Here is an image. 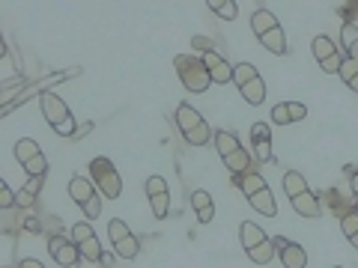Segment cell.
Segmentation results:
<instances>
[{
	"instance_id": "14",
	"label": "cell",
	"mask_w": 358,
	"mask_h": 268,
	"mask_svg": "<svg viewBox=\"0 0 358 268\" xmlns=\"http://www.w3.org/2000/svg\"><path fill=\"white\" fill-rule=\"evenodd\" d=\"M272 241H275V253L281 256V265H284V268H308V253H305V248H301V244L289 241V239H284V236H278V239H272Z\"/></svg>"
},
{
	"instance_id": "21",
	"label": "cell",
	"mask_w": 358,
	"mask_h": 268,
	"mask_svg": "<svg viewBox=\"0 0 358 268\" xmlns=\"http://www.w3.org/2000/svg\"><path fill=\"white\" fill-rule=\"evenodd\" d=\"M233 185H239L245 197H251V194H257V191H263V188H268V185H266V179H263L260 173H242V176H233Z\"/></svg>"
},
{
	"instance_id": "18",
	"label": "cell",
	"mask_w": 358,
	"mask_h": 268,
	"mask_svg": "<svg viewBox=\"0 0 358 268\" xmlns=\"http://www.w3.org/2000/svg\"><path fill=\"white\" fill-rule=\"evenodd\" d=\"M289 203H293V209H296V215H301V218H320V200L313 197V191L308 188L305 194H299V197H293L289 200Z\"/></svg>"
},
{
	"instance_id": "27",
	"label": "cell",
	"mask_w": 358,
	"mask_h": 268,
	"mask_svg": "<svg viewBox=\"0 0 358 268\" xmlns=\"http://www.w3.org/2000/svg\"><path fill=\"white\" fill-rule=\"evenodd\" d=\"M341 230H343L346 241L358 251V211H346V215L341 218Z\"/></svg>"
},
{
	"instance_id": "15",
	"label": "cell",
	"mask_w": 358,
	"mask_h": 268,
	"mask_svg": "<svg viewBox=\"0 0 358 268\" xmlns=\"http://www.w3.org/2000/svg\"><path fill=\"white\" fill-rule=\"evenodd\" d=\"M203 66L209 69V77H212L215 84H230V81H233V66L224 60L218 51L203 54Z\"/></svg>"
},
{
	"instance_id": "8",
	"label": "cell",
	"mask_w": 358,
	"mask_h": 268,
	"mask_svg": "<svg viewBox=\"0 0 358 268\" xmlns=\"http://www.w3.org/2000/svg\"><path fill=\"white\" fill-rule=\"evenodd\" d=\"M108 236H110V244H114V253L120 256V260H134V256L141 253V241L129 230L126 221H120V218L110 221L108 223Z\"/></svg>"
},
{
	"instance_id": "32",
	"label": "cell",
	"mask_w": 358,
	"mask_h": 268,
	"mask_svg": "<svg viewBox=\"0 0 358 268\" xmlns=\"http://www.w3.org/2000/svg\"><path fill=\"white\" fill-rule=\"evenodd\" d=\"M287 107H289V119H293V122H301L308 117V107L301 102H287Z\"/></svg>"
},
{
	"instance_id": "12",
	"label": "cell",
	"mask_w": 358,
	"mask_h": 268,
	"mask_svg": "<svg viewBox=\"0 0 358 268\" xmlns=\"http://www.w3.org/2000/svg\"><path fill=\"white\" fill-rule=\"evenodd\" d=\"M147 194H150V209L155 221H164L167 211H171V191H167V182L162 176H150L147 179Z\"/></svg>"
},
{
	"instance_id": "35",
	"label": "cell",
	"mask_w": 358,
	"mask_h": 268,
	"mask_svg": "<svg viewBox=\"0 0 358 268\" xmlns=\"http://www.w3.org/2000/svg\"><path fill=\"white\" fill-rule=\"evenodd\" d=\"M350 182H352V200H355V206H358V173H352Z\"/></svg>"
},
{
	"instance_id": "24",
	"label": "cell",
	"mask_w": 358,
	"mask_h": 268,
	"mask_svg": "<svg viewBox=\"0 0 358 268\" xmlns=\"http://www.w3.org/2000/svg\"><path fill=\"white\" fill-rule=\"evenodd\" d=\"M284 191H287L289 200L299 197V194H305V191H308L305 176H301L299 170H287V173H284Z\"/></svg>"
},
{
	"instance_id": "23",
	"label": "cell",
	"mask_w": 358,
	"mask_h": 268,
	"mask_svg": "<svg viewBox=\"0 0 358 268\" xmlns=\"http://www.w3.org/2000/svg\"><path fill=\"white\" fill-rule=\"evenodd\" d=\"M42 179H45V176H30V182H27V185L18 191V206L30 209L33 203H36V194L42 191Z\"/></svg>"
},
{
	"instance_id": "25",
	"label": "cell",
	"mask_w": 358,
	"mask_h": 268,
	"mask_svg": "<svg viewBox=\"0 0 358 268\" xmlns=\"http://www.w3.org/2000/svg\"><path fill=\"white\" fill-rule=\"evenodd\" d=\"M341 42H343V51H346V57L358 63V27H355V24H343Z\"/></svg>"
},
{
	"instance_id": "11",
	"label": "cell",
	"mask_w": 358,
	"mask_h": 268,
	"mask_svg": "<svg viewBox=\"0 0 358 268\" xmlns=\"http://www.w3.org/2000/svg\"><path fill=\"white\" fill-rule=\"evenodd\" d=\"M310 51H313V57H317L320 69L326 72V75H338V72H341L343 57L338 54V45H334L329 36H317V39H313Z\"/></svg>"
},
{
	"instance_id": "9",
	"label": "cell",
	"mask_w": 358,
	"mask_h": 268,
	"mask_svg": "<svg viewBox=\"0 0 358 268\" xmlns=\"http://www.w3.org/2000/svg\"><path fill=\"white\" fill-rule=\"evenodd\" d=\"M15 158H18L21 167H24V173H30V176H45L48 173V158H45V152L39 149L36 140H30V137L18 140L15 143Z\"/></svg>"
},
{
	"instance_id": "20",
	"label": "cell",
	"mask_w": 358,
	"mask_h": 268,
	"mask_svg": "<svg viewBox=\"0 0 358 268\" xmlns=\"http://www.w3.org/2000/svg\"><path fill=\"white\" fill-rule=\"evenodd\" d=\"M248 203H251V209H257V211H260V215H266V218H275V215H278V203H275V197H272V191H268V188L251 194Z\"/></svg>"
},
{
	"instance_id": "6",
	"label": "cell",
	"mask_w": 358,
	"mask_h": 268,
	"mask_svg": "<svg viewBox=\"0 0 358 268\" xmlns=\"http://www.w3.org/2000/svg\"><path fill=\"white\" fill-rule=\"evenodd\" d=\"M69 197L84 209L87 221H96L99 215H102V197H99V188H93L90 179L75 176L72 182H69Z\"/></svg>"
},
{
	"instance_id": "7",
	"label": "cell",
	"mask_w": 358,
	"mask_h": 268,
	"mask_svg": "<svg viewBox=\"0 0 358 268\" xmlns=\"http://www.w3.org/2000/svg\"><path fill=\"white\" fill-rule=\"evenodd\" d=\"M90 173H93V179H96L99 194L108 197V200H120V194H122V179L117 173V167L110 164L108 158H93V161H90Z\"/></svg>"
},
{
	"instance_id": "30",
	"label": "cell",
	"mask_w": 358,
	"mask_h": 268,
	"mask_svg": "<svg viewBox=\"0 0 358 268\" xmlns=\"http://www.w3.org/2000/svg\"><path fill=\"white\" fill-rule=\"evenodd\" d=\"M272 122H275V126H293V119H289V107H287V102L272 107Z\"/></svg>"
},
{
	"instance_id": "16",
	"label": "cell",
	"mask_w": 358,
	"mask_h": 268,
	"mask_svg": "<svg viewBox=\"0 0 358 268\" xmlns=\"http://www.w3.org/2000/svg\"><path fill=\"white\" fill-rule=\"evenodd\" d=\"M251 140H254V149L260 155V161H272V126L266 122H254L251 126Z\"/></svg>"
},
{
	"instance_id": "4",
	"label": "cell",
	"mask_w": 358,
	"mask_h": 268,
	"mask_svg": "<svg viewBox=\"0 0 358 268\" xmlns=\"http://www.w3.org/2000/svg\"><path fill=\"white\" fill-rule=\"evenodd\" d=\"M233 84L239 87V93L248 105L257 107L266 102V81H263V75L257 72V66H251V63L233 66Z\"/></svg>"
},
{
	"instance_id": "26",
	"label": "cell",
	"mask_w": 358,
	"mask_h": 268,
	"mask_svg": "<svg viewBox=\"0 0 358 268\" xmlns=\"http://www.w3.org/2000/svg\"><path fill=\"white\" fill-rule=\"evenodd\" d=\"M272 256H275V241L272 239H266L263 244H257V248L248 251V260L254 265H268V262H272Z\"/></svg>"
},
{
	"instance_id": "3",
	"label": "cell",
	"mask_w": 358,
	"mask_h": 268,
	"mask_svg": "<svg viewBox=\"0 0 358 268\" xmlns=\"http://www.w3.org/2000/svg\"><path fill=\"white\" fill-rule=\"evenodd\" d=\"M176 72H179V81L188 93H206L212 77L209 69L203 66V57H194V54H179L176 57Z\"/></svg>"
},
{
	"instance_id": "5",
	"label": "cell",
	"mask_w": 358,
	"mask_h": 268,
	"mask_svg": "<svg viewBox=\"0 0 358 268\" xmlns=\"http://www.w3.org/2000/svg\"><path fill=\"white\" fill-rule=\"evenodd\" d=\"M176 126H179L182 137L192 143V147H206V143L212 140V131L206 126V119L200 117L188 102H182V105L176 107Z\"/></svg>"
},
{
	"instance_id": "19",
	"label": "cell",
	"mask_w": 358,
	"mask_h": 268,
	"mask_svg": "<svg viewBox=\"0 0 358 268\" xmlns=\"http://www.w3.org/2000/svg\"><path fill=\"white\" fill-rule=\"evenodd\" d=\"M239 236H242V248H245V253H248L251 248H257V244H263V241L268 239L266 232H263V227H257L254 221H242Z\"/></svg>"
},
{
	"instance_id": "34",
	"label": "cell",
	"mask_w": 358,
	"mask_h": 268,
	"mask_svg": "<svg viewBox=\"0 0 358 268\" xmlns=\"http://www.w3.org/2000/svg\"><path fill=\"white\" fill-rule=\"evenodd\" d=\"M18 268H45V265H42L39 260H21V262H18Z\"/></svg>"
},
{
	"instance_id": "22",
	"label": "cell",
	"mask_w": 358,
	"mask_h": 268,
	"mask_svg": "<svg viewBox=\"0 0 358 268\" xmlns=\"http://www.w3.org/2000/svg\"><path fill=\"white\" fill-rule=\"evenodd\" d=\"M215 149H218V155L221 158H227L230 152H236V149H242V143H239V137L236 134H230V131H215Z\"/></svg>"
},
{
	"instance_id": "33",
	"label": "cell",
	"mask_w": 358,
	"mask_h": 268,
	"mask_svg": "<svg viewBox=\"0 0 358 268\" xmlns=\"http://www.w3.org/2000/svg\"><path fill=\"white\" fill-rule=\"evenodd\" d=\"M192 45H194L197 51H203V54H209V51H218V48H215V42H209L206 36H194V39H192Z\"/></svg>"
},
{
	"instance_id": "13",
	"label": "cell",
	"mask_w": 358,
	"mask_h": 268,
	"mask_svg": "<svg viewBox=\"0 0 358 268\" xmlns=\"http://www.w3.org/2000/svg\"><path fill=\"white\" fill-rule=\"evenodd\" d=\"M48 253L54 256V262H57L60 268H75L78 262H81V251H78V244L72 239H66V236H54L48 241Z\"/></svg>"
},
{
	"instance_id": "36",
	"label": "cell",
	"mask_w": 358,
	"mask_h": 268,
	"mask_svg": "<svg viewBox=\"0 0 358 268\" xmlns=\"http://www.w3.org/2000/svg\"><path fill=\"white\" fill-rule=\"evenodd\" d=\"M334 268H341V265H334Z\"/></svg>"
},
{
	"instance_id": "29",
	"label": "cell",
	"mask_w": 358,
	"mask_h": 268,
	"mask_svg": "<svg viewBox=\"0 0 358 268\" xmlns=\"http://www.w3.org/2000/svg\"><path fill=\"white\" fill-rule=\"evenodd\" d=\"M343 81H346V87L352 89V93H358V63L355 60H350V57H343V63H341V72H338Z\"/></svg>"
},
{
	"instance_id": "1",
	"label": "cell",
	"mask_w": 358,
	"mask_h": 268,
	"mask_svg": "<svg viewBox=\"0 0 358 268\" xmlns=\"http://www.w3.org/2000/svg\"><path fill=\"white\" fill-rule=\"evenodd\" d=\"M251 30L254 36L260 39L263 48H268L278 57H284L287 54V33L281 27V21L275 18V13H268V9H257L251 15Z\"/></svg>"
},
{
	"instance_id": "31",
	"label": "cell",
	"mask_w": 358,
	"mask_h": 268,
	"mask_svg": "<svg viewBox=\"0 0 358 268\" xmlns=\"http://www.w3.org/2000/svg\"><path fill=\"white\" fill-rule=\"evenodd\" d=\"M15 203H18V194L9 191L6 182H0V209H9V206H15Z\"/></svg>"
},
{
	"instance_id": "2",
	"label": "cell",
	"mask_w": 358,
	"mask_h": 268,
	"mask_svg": "<svg viewBox=\"0 0 358 268\" xmlns=\"http://www.w3.org/2000/svg\"><path fill=\"white\" fill-rule=\"evenodd\" d=\"M39 107H42V117L48 119V126L60 134V137H75V117H72V110L69 105L63 102V98L57 93H42L39 96Z\"/></svg>"
},
{
	"instance_id": "17",
	"label": "cell",
	"mask_w": 358,
	"mask_h": 268,
	"mask_svg": "<svg viewBox=\"0 0 358 268\" xmlns=\"http://www.w3.org/2000/svg\"><path fill=\"white\" fill-rule=\"evenodd\" d=\"M192 209L200 223H212L215 221V200H212L209 191H194L192 194Z\"/></svg>"
},
{
	"instance_id": "28",
	"label": "cell",
	"mask_w": 358,
	"mask_h": 268,
	"mask_svg": "<svg viewBox=\"0 0 358 268\" xmlns=\"http://www.w3.org/2000/svg\"><path fill=\"white\" fill-rule=\"evenodd\" d=\"M206 6H209L218 18H224V21H233V18L239 15V6L233 3V0H206Z\"/></svg>"
},
{
	"instance_id": "10",
	"label": "cell",
	"mask_w": 358,
	"mask_h": 268,
	"mask_svg": "<svg viewBox=\"0 0 358 268\" xmlns=\"http://www.w3.org/2000/svg\"><path fill=\"white\" fill-rule=\"evenodd\" d=\"M72 241L78 244V251H81L84 260H90V262H102L105 260L102 241H99V236L93 232V227H90L87 221H78L72 227Z\"/></svg>"
}]
</instances>
